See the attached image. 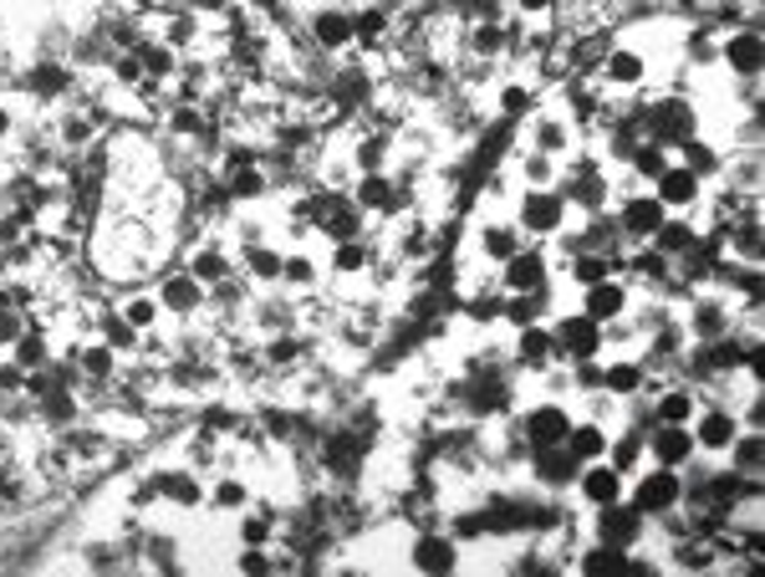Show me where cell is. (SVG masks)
Wrapping results in <instances>:
<instances>
[{"label":"cell","instance_id":"f5cc1de1","mask_svg":"<svg viewBox=\"0 0 765 577\" xmlns=\"http://www.w3.org/2000/svg\"><path fill=\"white\" fill-rule=\"evenodd\" d=\"M107 77L118 82L123 93H128V87H138V82H144V62H138V52H113V62H107Z\"/></svg>","mask_w":765,"mask_h":577},{"label":"cell","instance_id":"5bb4252c","mask_svg":"<svg viewBox=\"0 0 765 577\" xmlns=\"http://www.w3.org/2000/svg\"><path fill=\"white\" fill-rule=\"evenodd\" d=\"M581 312L593 323H618V317L633 312V286L622 282V276H602V282L581 286Z\"/></svg>","mask_w":765,"mask_h":577},{"label":"cell","instance_id":"2e32d148","mask_svg":"<svg viewBox=\"0 0 765 577\" xmlns=\"http://www.w3.org/2000/svg\"><path fill=\"white\" fill-rule=\"evenodd\" d=\"M15 87H21V93H31L36 103H62V97L77 87V72L66 67V62H56V56H41L36 67L15 82Z\"/></svg>","mask_w":765,"mask_h":577},{"label":"cell","instance_id":"9c48e42d","mask_svg":"<svg viewBox=\"0 0 765 577\" xmlns=\"http://www.w3.org/2000/svg\"><path fill=\"white\" fill-rule=\"evenodd\" d=\"M648 189L659 195V204L669 210V216H694V210L704 204V179L694 175V169H684V164H669Z\"/></svg>","mask_w":765,"mask_h":577},{"label":"cell","instance_id":"6da1fadb","mask_svg":"<svg viewBox=\"0 0 765 577\" xmlns=\"http://www.w3.org/2000/svg\"><path fill=\"white\" fill-rule=\"evenodd\" d=\"M628 506L638 516H648V522H663L673 511H684V470H669V465L643 470L633 481V491H628Z\"/></svg>","mask_w":765,"mask_h":577},{"label":"cell","instance_id":"680465c9","mask_svg":"<svg viewBox=\"0 0 765 577\" xmlns=\"http://www.w3.org/2000/svg\"><path fill=\"white\" fill-rule=\"evenodd\" d=\"M511 6H515V15H521V21H546L556 0H511Z\"/></svg>","mask_w":765,"mask_h":577},{"label":"cell","instance_id":"ac0fdd59","mask_svg":"<svg viewBox=\"0 0 765 577\" xmlns=\"http://www.w3.org/2000/svg\"><path fill=\"white\" fill-rule=\"evenodd\" d=\"M347 200H353L363 216H398V179L382 175V169H368V175L353 179Z\"/></svg>","mask_w":765,"mask_h":577},{"label":"cell","instance_id":"bcb514c9","mask_svg":"<svg viewBox=\"0 0 765 577\" xmlns=\"http://www.w3.org/2000/svg\"><path fill=\"white\" fill-rule=\"evenodd\" d=\"M628 164H633V175L643 179V185H653V179H659L673 159H669V148H663V144H653V138H638V148L628 154Z\"/></svg>","mask_w":765,"mask_h":577},{"label":"cell","instance_id":"f546056e","mask_svg":"<svg viewBox=\"0 0 765 577\" xmlns=\"http://www.w3.org/2000/svg\"><path fill=\"white\" fill-rule=\"evenodd\" d=\"M205 501H210V511H220V516H240L245 506H255V485L245 481V475H235V470H224Z\"/></svg>","mask_w":765,"mask_h":577},{"label":"cell","instance_id":"7a4b0ae2","mask_svg":"<svg viewBox=\"0 0 765 577\" xmlns=\"http://www.w3.org/2000/svg\"><path fill=\"white\" fill-rule=\"evenodd\" d=\"M572 220V204L562 189H521V200H515V230L531 235V241H546V235H562Z\"/></svg>","mask_w":765,"mask_h":577},{"label":"cell","instance_id":"7bdbcfd3","mask_svg":"<svg viewBox=\"0 0 765 577\" xmlns=\"http://www.w3.org/2000/svg\"><path fill=\"white\" fill-rule=\"evenodd\" d=\"M495 113L505 123H521L536 113V87L531 82H501V93H495Z\"/></svg>","mask_w":765,"mask_h":577},{"label":"cell","instance_id":"e0dca14e","mask_svg":"<svg viewBox=\"0 0 765 577\" xmlns=\"http://www.w3.org/2000/svg\"><path fill=\"white\" fill-rule=\"evenodd\" d=\"M648 440V455H653V465H669V470H684L694 465V434H689V424H653V430L643 434Z\"/></svg>","mask_w":765,"mask_h":577},{"label":"cell","instance_id":"d590c367","mask_svg":"<svg viewBox=\"0 0 765 577\" xmlns=\"http://www.w3.org/2000/svg\"><path fill=\"white\" fill-rule=\"evenodd\" d=\"M526 245V235L515 230V220H495V225L480 230V255H485L490 266H501V261H511L515 251Z\"/></svg>","mask_w":765,"mask_h":577},{"label":"cell","instance_id":"7dc6e473","mask_svg":"<svg viewBox=\"0 0 765 577\" xmlns=\"http://www.w3.org/2000/svg\"><path fill=\"white\" fill-rule=\"evenodd\" d=\"M505 41H511V31L505 27H490V21H475V31L464 36V46L480 56V62H495V56H505Z\"/></svg>","mask_w":765,"mask_h":577},{"label":"cell","instance_id":"816d5d0a","mask_svg":"<svg viewBox=\"0 0 765 577\" xmlns=\"http://www.w3.org/2000/svg\"><path fill=\"white\" fill-rule=\"evenodd\" d=\"M633 271L643 276V282H653V286L673 282V261L663 251H633Z\"/></svg>","mask_w":765,"mask_h":577},{"label":"cell","instance_id":"9a60e30c","mask_svg":"<svg viewBox=\"0 0 765 577\" xmlns=\"http://www.w3.org/2000/svg\"><path fill=\"white\" fill-rule=\"evenodd\" d=\"M593 516H597V522H593V537L597 542H612V547H628V552L643 542L648 516H638L628 501H618V506H602V511H593Z\"/></svg>","mask_w":765,"mask_h":577},{"label":"cell","instance_id":"52a82bcc","mask_svg":"<svg viewBox=\"0 0 765 577\" xmlns=\"http://www.w3.org/2000/svg\"><path fill=\"white\" fill-rule=\"evenodd\" d=\"M663 220H669V210L659 204V195H653V189H638V195H628V200L618 204V220H612V225H618L622 241L648 245V241H653V230H659Z\"/></svg>","mask_w":765,"mask_h":577},{"label":"cell","instance_id":"db71d44e","mask_svg":"<svg viewBox=\"0 0 765 577\" xmlns=\"http://www.w3.org/2000/svg\"><path fill=\"white\" fill-rule=\"evenodd\" d=\"M199 424H205V430H214V434H235L245 419H240L230 403L214 399V403H205V409H199Z\"/></svg>","mask_w":765,"mask_h":577},{"label":"cell","instance_id":"e575fe53","mask_svg":"<svg viewBox=\"0 0 765 577\" xmlns=\"http://www.w3.org/2000/svg\"><path fill=\"white\" fill-rule=\"evenodd\" d=\"M607 440H612V434H607L602 419H581V424L572 419V430H567V440H562V444H567L572 455L587 465V460H602L607 455Z\"/></svg>","mask_w":765,"mask_h":577},{"label":"cell","instance_id":"ba28073f","mask_svg":"<svg viewBox=\"0 0 765 577\" xmlns=\"http://www.w3.org/2000/svg\"><path fill=\"white\" fill-rule=\"evenodd\" d=\"M577 496L587 511H602V506H618V501H628V475L622 470H612L607 460H587V465L577 470Z\"/></svg>","mask_w":765,"mask_h":577},{"label":"cell","instance_id":"7402d4cb","mask_svg":"<svg viewBox=\"0 0 765 577\" xmlns=\"http://www.w3.org/2000/svg\"><path fill=\"white\" fill-rule=\"evenodd\" d=\"M185 271L195 282L214 286V282H224V276H235V255H230V245H220V241H195L185 251Z\"/></svg>","mask_w":765,"mask_h":577},{"label":"cell","instance_id":"8992f818","mask_svg":"<svg viewBox=\"0 0 765 577\" xmlns=\"http://www.w3.org/2000/svg\"><path fill=\"white\" fill-rule=\"evenodd\" d=\"M556 271H552V255L542 245H521L511 261H501V286L505 292H552Z\"/></svg>","mask_w":765,"mask_h":577},{"label":"cell","instance_id":"3957f363","mask_svg":"<svg viewBox=\"0 0 765 577\" xmlns=\"http://www.w3.org/2000/svg\"><path fill=\"white\" fill-rule=\"evenodd\" d=\"M556 337V363H581V358H602V323H593L587 312H562L556 323H546Z\"/></svg>","mask_w":765,"mask_h":577},{"label":"cell","instance_id":"74e56055","mask_svg":"<svg viewBox=\"0 0 765 577\" xmlns=\"http://www.w3.org/2000/svg\"><path fill=\"white\" fill-rule=\"evenodd\" d=\"M235 542L240 547H271L276 542V511L271 506H245L235 522Z\"/></svg>","mask_w":765,"mask_h":577},{"label":"cell","instance_id":"83f0119b","mask_svg":"<svg viewBox=\"0 0 765 577\" xmlns=\"http://www.w3.org/2000/svg\"><path fill=\"white\" fill-rule=\"evenodd\" d=\"M648 384V368L638 358H612L602 363V394L607 399H638Z\"/></svg>","mask_w":765,"mask_h":577},{"label":"cell","instance_id":"b9f144b4","mask_svg":"<svg viewBox=\"0 0 765 577\" xmlns=\"http://www.w3.org/2000/svg\"><path fill=\"white\" fill-rule=\"evenodd\" d=\"M531 148H536V154H552V159H562V154H572V128L562 118H552V113H546V118L531 123Z\"/></svg>","mask_w":765,"mask_h":577},{"label":"cell","instance_id":"ffe728a7","mask_svg":"<svg viewBox=\"0 0 765 577\" xmlns=\"http://www.w3.org/2000/svg\"><path fill=\"white\" fill-rule=\"evenodd\" d=\"M373 266H378V245H373L368 235H353V241H332L327 271L337 276V282H353V276H373Z\"/></svg>","mask_w":765,"mask_h":577},{"label":"cell","instance_id":"484cf974","mask_svg":"<svg viewBox=\"0 0 765 577\" xmlns=\"http://www.w3.org/2000/svg\"><path fill=\"white\" fill-rule=\"evenodd\" d=\"M93 333L103 337V343L118 353V358H138V348H144V333H138V327H133L128 317L113 307V302H103V307H97V327H93Z\"/></svg>","mask_w":765,"mask_h":577},{"label":"cell","instance_id":"5b68a950","mask_svg":"<svg viewBox=\"0 0 765 577\" xmlns=\"http://www.w3.org/2000/svg\"><path fill=\"white\" fill-rule=\"evenodd\" d=\"M515 430H521V440H526L531 450H552V444L567 440L572 409H567L562 399H542V403H531L526 415L515 419Z\"/></svg>","mask_w":765,"mask_h":577},{"label":"cell","instance_id":"ee69618b","mask_svg":"<svg viewBox=\"0 0 765 577\" xmlns=\"http://www.w3.org/2000/svg\"><path fill=\"white\" fill-rule=\"evenodd\" d=\"M684 169H694V175H700L704 185H710V179L725 175V154H720L714 144H704V138L694 134V138H684Z\"/></svg>","mask_w":765,"mask_h":577},{"label":"cell","instance_id":"836d02e7","mask_svg":"<svg viewBox=\"0 0 765 577\" xmlns=\"http://www.w3.org/2000/svg\"><path fill=\"white\" fill-rule=\"evenodd\" d=\"M205 496H210V491H205V475H199V470H164V501H169V506H179V511H195V506H205Z\"/></svg>","mask_w":765,"mask_h":577},{"label":"cell","instance_id":"d6986e66","mask_svg":"<svg viewBox=\"0 0 765 577\" xmlns=\"http://www.w3.org/2000/svg\"><path fill=\"white\" fill-rule=\"evenodd\" d=\"M648 56L638 52V46H607L602 52V82L612 87V93H638L648 82Z\"/></svg>","mask_w":765,"mask_h":577},{"label":"cell","instance_id":"4fadbf2b","mask_svg":"<svg viewBox=\"0 0 765 577\" xmlns=\"http://www.w3.org/2000/svg\"><path fill=\"white\" fill-rule=\"evenodd\" d=\"M409 567L413 573H429V577H449L460 567V537L454 532H423V537H413Z\"/></svg>","mask_w":765,"mask_h":577},{"label":"cell","instance_id":"94428289","mask_svg":"<svg viewBox=\"0 0 765 577\" xmlns=\"http://www.w3.org/2000/svg\"><path fill=\"white\" fill-rule=\"evenodd\" d=\"M11 134H15V113L0 108V138H11Z\"/></svg>","mask_w":765,"mask_h":577},{"label":"cell","instance_id":"11a10c76","mask_svg":"<svg viewBox=\"0 0 765 577\" xmlns=\"http://www.w3.org/2000/svg\"><path fill=\"white\" fill-rule=\"evenodd\" d=\"M602 389V358L572 363V394H597Z\"/></svg>","mask_w":765,"mask_h":577},{"label":"cell","instance_id":"c3c4849f","mask_svg":"<svg viewBox=\"0 0 765 577\" xmlns=\"http://www.w3.org/2000/svg\"><path fill=\"white\" fill-rule=\"evenodd\" d=\"M501 302H505V292H495V286H480V292H470V302H464V317H470L475 327L501 323Z\"/></svg>","mask_w":765,"mask_h":577},{"label":"cell","instance_id":"44dd1931","mask_svg":"<svg viewBox=\"0 0 765 577\" xmlns=\"http://www.w3.org/2000/svg\"><path fill=\"white\" fill-rule=\"evenodd\" d=\"M511 353H515V363H521V368H531V374H546V368L556 363V337H552V327H546V323L515 327Z\"/></svg>","mask_w":765,"mask_h":577},{"label":"cell","instance_id":"60d3db41","mask_svg":"<svg viewBox=\"0 0 765 577\" xmlns=\"http://www.w3.org/2000/svg\"><path fill=\"white\" fill-rule=\"evenodd\" d=\"M643 455H648V440H643V430H628V434H618V440H607V465L612 470H622V475H638L643 470Z\"/></svg>","mask_w":765,"mask_h":577},{"label":"cell","instance_id":"8d00e7d4","mask_svg":"<svg viewBox=\"0 0 765 577\" xmlns=\"http://www.w3.org/2000/svg\"><path fill=\"white\" fill-rule=\"evenodd\" d=\"M700 389H663L653 399V424H689V419L700 415Z\"/></svg>","mask_w":765,"mask_h":577},{"label":"cell","instance_id":"603a6c76","mask_svg":"<svg viewBox=\"0 0 765 577\" xmlns=\"http://www.w3.org/2000/svg\"><path fill=\"white\" fill-rule=\"evenodd\" d=\"M388 36H394V6H382V0H363V6L353 11V46L378 52V46H388Z\"/></svg>","mask_w":765,"mask_h":577},{"label":"cell","instance_id":"4dcf8cb0","mask_svg":"<svg viewBox=\"0 0 765 577\" xmlns=\"http://www.w3.org/2000/svg\"><path fill=\"white\" fill-rule=\"evenodd\" d=\"M730 470H735L740 481H761V470H765V434L761 430H740L735 444L725 450Z\"/></svg>","mask_w":765,"mask_h":577},{"label":"cell","instance_id":"6f0895ef","mask_svg":"<svg viewBox=\"0 0 765 577\" xmlns=\"http://www.w3.org/2000/svg\"><path fill=\"white\" fill-rule=\"evenodd\" d=\"M27 323H31L27 312L0 307V353H11V343H15V337H21V333H27Z\"/></svg>","mask_w":765,"mask_h":577},{"label":"cell","instance_id":"9f6ffc18","mask_svg":"<svg viewBox=\"0 0 765 577\" xmlns=\"http://www.w3.org/2000/svg\"><path fill=\"white\" fill-rule=\"evenodd\" d=\"M684 56L694 62V67H714V62H720V36H714V31H700V36H689Z\"/></svg>","mask_w":765,"mask_h":577},{"label":"cell","instance_id":"91938a15","mask_svg":"<svg viewBox=\"0 0 765 577\" xmlns=\"http://www.w3.org/2000/svg\"><path fill=\"white\" fill-rule=\"evenodd\" d=\"M470 11H475V21L501 27V21H505V0H470Z\"/></svg>","mask_w":765,"mask_h":577},{"label":"cell","instance_id":"f1b7e54d","mask_svg":"<svg viewBox=\"0 0 765 577\" xmlns=\"http://www.w3.org/2000/svg\"><path fill=\"white\" fill-rule=\"evenodd\" d=\"M546 312H552V292H505V302H501V323L515 333V327L546 323Z\"/></svg>","mask_w":765,"mask_h":577},{"label":"cell","instance_id":"d4e9b609","mask_svg":"<svg viewBox=\"0 0 765 577\" xmlns=\"http://www.w3.org/2000/svg\"><path fill=\"white\" fill-rule=\"evenodd\" d=\"M281 266H286V251H276L271 241L245 245V251L235 255V271L251 286H281Z\"/></svg>","mask_w":765,"mask_h":577},{"label":"cell","instance_id":"277c9868","mask_svg":"<svg viewBox=\"0 0 765 577\" xmlns=\"http://www.w3.org/2000/svg\"><path fill=\"white\" fill-rule=\"evenodd\" d=\"M740 430H745L740 424V409H730V403H700V415L689 419V434H694V450L700 455H725Z\"/></svg>","mask_w":765,"mask_h":577},{"label":"cell","instance_id":"4316f807","mask_svg":"<svg viewBox=\"0 0 765 577\" xmlns=\"http://www.w3.org/2000/svg\"><path fill=\"white\" fill-rule=\"evenodd\" d=\"M730 327H735V312H730L725 302H714V296H694V307H689V327H684L694 343H714V337L730 333Z\"/></svg>","mask_w":765,"mask_h":577},{"label":"cell","instance_id":"f907efd6","mask_svg":"<svg viewBox=\"0 0 765 577\" xmlns=\"http://www.w3.org/2000/svg\"><path fill=\"white\" fill-rule=\"evenodd\" d=\"M521 179H526V189H552L556 185V159L552 154L526 148V154H521Z\"/></svg>","mask_w":765,"mask_h":577},{"label":"cell","instance_id":"d6a6232c","mask_svg":"<svg viewBox=\"0 0 765 577\" xmlns=\"http://www.w3.org/2000/svg\"><path fill=\"white\" fill-rule=\"evenodd\" d=\"M648 245L673 261V255H684V251L700 245V225H694V216H669L659 230H653V241H648Z\"/></svg>","mask_w":765,"mask_h":577},{"label":"cell","instance_id":"8fae6325","mask_svg":"<svg viewBox=\"0 0 765 577\" xmlns=\"http://www.w3.org/2000/svg\"><path fill=\"white\" fill-rule=\"evenodd\" d=\"M154 296H159V307L169 312V317H199V312H205V296H210V286L205 282H195V276H189L185 266L179 271H164V282L154 286Z\"/></svg>","mask_w":765,"mask_h":577},{"label":"cell","instance_id":"7c38bea8","mask_svg":"<svg viewBox=\"0 0 765 577\" xmlns=\"http://www.w3.org/2000/svg\"><path fill=\"white\" fill-rule=\"evenodd\" d=\"M720 67H730L735 77L755 82L765 67V46H761V31L755 27H735L720 36Z\"/></svg>","mask_w":765,"mask_h":577},{"label":"cell","instance_id":"f6af8a7d","mask_svg":"<svg viewBox=\"0 0 765 577\" xmlns=\"http://www.w3.org/2000/svg\"><path fill=\"white\" fill-rule=\"evenodd\" d=\"M322 282V266L306 251H286V266H281V286L286 292H312Z\"/></svg>","mask_w":765,"mask_h":577},{"label":"cell","instance_id":"30bf717a","mask_svg":"<svg viewBox=\"0 0 765 577\" xmlns=\"http://www.w3.org/2000/svg\"><path fill=\"white\" fill-rule=\"evenodd\" d=\"M306 41L322 56H343L353 46V11L347 6H312V15H306Z\"/></svg>","mask_w":765,"mask_h":577},{"label":"cell","instance_id":"cb8c5ba5","mask_svg":"<svg viewBox=\"0 0 765 577\" xmlns=\"http://www.w3.org/2000/svg\"><path fill=\"white\" fill-rule=\"evenodd\" d=\"M581 460L572 455L567 444H552V450H536L531 455V475H536V485H546V491H567L572 481H577Z\"/></svg>","mask_w":765,"mask_h":577},{"label":"cell","instance_id":"f35d334b","mask_svg":"<svg viewBox=\"0 0 765 577\" xmlns=\"http://www.w3.org/2000/svg\"><path fill=\"white\" fill-rule=\"evenodd\" d=\"M363 230H368V216H363L353 200L332 204L327 216L317 220V235H327V241H353V235H363Z\"/></svg>","mask_w":765,"mask_h":577},{"label":"cell","instance_id":"681fc988","mask_svg":"<svg viewBox=\"0 0 765 577\" xmlns=\"http://www.w3.org/2000/svg\"><path fill=\"white\" fill-rule=\"evenodd\" d=\"M633 563H638L633 552H628V547H612V542H597V547H587L577 557L581 573H597V567H633Z\"/></svg>","mask_w":765,"mask_h":577},{"label":"cell","instance_id":"1f68e13d","mask_svg":"<svg viewBox=\"0 0 765 577\" xmlns=\"http://www.w3.org/2000/svg\"><path fill=\"white\" fill-rule=\"evenodd\" d=\"M11 358L27 368V374H36V368H52V333H46V323H36L31 317L27 333L11 343Z\"/></svg>","mask_w":765,"mask_h":577},{"label":"cell","instance_id":"ab89813d","mask_svg":"<svg viewBox=\"0 0 765 577\" xmlns=\"http://www.w3.org/2000/svg\"><path fill=\"white\" fill-rule=\"evenodd\" d=\"M113 307L128 317L138 333H154L159 327V317H164V307H159V296L154 292H123V296H113Z\"/></svg>","mask_w":765,"mask_h":577}]
</instances>
